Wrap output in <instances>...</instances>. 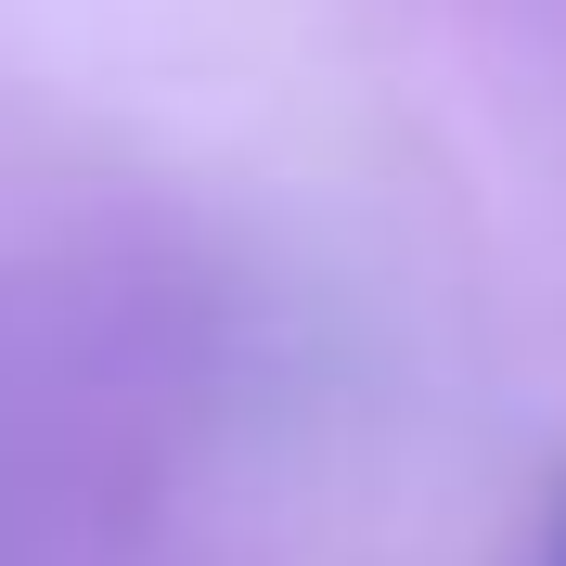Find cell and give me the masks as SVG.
<instances>
[{"instance_id":"6da1fadb","label":"cell","mask_w":566,"mask_h":566,"mask_svg":"<svg viewBox=\"0 0 566 566\" xmlns=\"http://www.w3.org/2000/svg\"><path fill=\"white\" fill-rule=\"evenodd\" d=\"M554 566H566V528H554Z\"/></svg>"}]
</instances>
